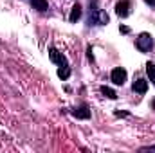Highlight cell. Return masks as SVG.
<instances>
[{
	"mask_svg": "<svg viewBox=\"0 0 155 153\" xmlns=\"http://www.w3.org/2000/svg\"><path fill=\"white\" fill-rule=\"evenodd\" d=\"M87 24L88 25H107L108 24V15H107V11H103V9H90V15H88V18H87Z\"/></svg>",
	"mask_w": 155,
	"mask_h": 153,
	"instance_id": "6da1fadb",
	"label": "cell"
},
{
	"mask_svg": "<svg viewBox=\"0 0 155 153\" xmlns=\"http://www.w3.org/2000/svg\"><path fill=\"white\" fill-rule=\"evenodd\" d=\"M135 45H137V49H139L141 52L152 50V47H153V38H152V34H150V33H141V34L137 36Z\"/></svg>",
	"mask_w": 155,
	"mask_h": 153,
	"instance_id": "7a4b0ae2",
	"label": "cell"
},
{
	"mask_svg": "<svg viewBox=\"0 0 155 153\" xmlns=\"http://www.w3.org/2000/svg\"><path fill=\"white\" fill-rule=\"evenodd\" d=\"M110 79H112V83H114V85L123 86V85L126 83V70H124V69H121V67H116V69L110 72Z\"/></svg>",
	"mask_w": 155,
	"mask_h": 153,
	"instance_id": "3957f363",
	"label": "cell"
},
{
	"mask_svg": "<svg viewBox=\"0 0 155 153\" xmlns=\"http://www.w3.org/2000/svg\"><path fill=\"white\" fill-rule=\"evenodd\" d=\"M130 9H132V2L130 0H119L116 4V15L119 18H126L130 15Z\"/></svg>",
	"mask_w": 155,
	"mask_h": 153,
	"instance_id": "277c9868",
	"label": "cell"
},
{
	"mask_svg": "<svg viewBox=\"0 0 155 153\" xmlns=\"http://www.w3.org/2000/svg\"><path fill=\"white\" fill-rule=\"evenodd\" d=\"M49 58H51V61L52 63H56V65H67V58L63 56V52H60L58 49H54V47H51L49 49Z\"/></svg>",
	"mask_w": 155,
	"mask_h": 153,
	"instance_id": "5b68a950",
	"label": "cell"
},
{
	"mask_svg": "<svg viewBox=\"0 0 155 153\" xmlns=\"http://www.w3.org/2000/svg\"><path fill=\"white\" fill-rule=\"evenodd\" d=\"M132 90H134V92H137V94H146V90H148V81H146V79H143V77L135 79V81H134V85H132Z\"/></svg>",
	"mask_w": 155,
	"mask_h": 153,
	"instance_id": "8992f818",
	"label": "cell"
},
{
	"mask_svg": "<svg viewBox=\"0 0 155 153\" xmlns=\"http://www.w3.org/2000/svg\"><path fill=\"white\" fill-rule=\"evenodd\" d=\"M72 115L78 117V119H88V117H90V110H88L87 105H81V106L72 108Z\"/></svg>",
	"mask_w": 155,
	"mask_h": 153,
	"instance_id": "52a82bcc",
	"label": "cell"
},
{
	"mask_svg": "<svg viewBox=\"0 0 155 153\" xmlns=\"http://www.w3.org/2000/svg\"><path fill=\"white\" fill-rule=\"evenodd\" d=\"M79 18H81V5H79V4H74V7H72V11H71L69 20H71L72 24H76Z\"/></svg>",
	"mask_w": 155,
	"mask_h": 153,
	"instance_id": "ba28073f",
	"label": "cell"
},
{
	"mask_svg": "<svg viewBox=\"0 0 155 153\" xmlns=\"http://www.w3.org/2000/svg\"><path fill=\"white\" fill-rule=\"evenodd\" d=\"M31 4H33V7L40 11V13H45L47 9H49V4H47V0H31Z\"/></svg>",
	"mask_w": 155,
	"mask_h": 153,
	"instance_id": "9c48e42d",
	"label": "cell"
},
{
	"mask_svg": "<svg viewBox=\"0 0 155 153\" xmlns=\"http://www.w3.org/2000/svg\"><path fill=\"white\" fill-rule=\"evenodd\" d=\"M58 77L63 79V81L71 77V69H69V65H61V67L58 69Z\"/></svg>",
	"mask_w": 155,
	"mask_h": 153,
	"instance_id": "30bf717a",
	"label": "cell"
},
{
	"mask_svg": "<svg viewBox=\"0 0 155 153\" xmlns=\"http://www.w3.org/2000/svg\"><path fill=\"white\" fill-rule=\"evenodd\" d=\"M146 74L150 83H155V63H146Z\"/></svg>",
	"mask_w": 155,
	"mask_h": 153,
	"instance_id": "8fae6325",
	"label": "cell"
},
{
	"mask_svg": "<svg viewBox=\"0 0 155 153\" xmlns=\"http://www.w3.org/2000/svg\"><path fill=\"white\" fill-rule=\"evenodd\" d=\"M101 94H103L105 97H108V99H116L117 97V94L112 88H108V86H101Z\"/></svg>",
	"mask_w": 155,
	"mask_h": 153,
	"instance_id": "7c38bea8",
	"label": "cell"
},
{
	"mask_svg": "<svg viewBox=\"0 0 155 153\" xmlns=\"http://www.w3.org/2000/svg\"><path fill=\"white\" fill-rule=\"evenodd\" d=\"M141 151H155V144H152V146H144V148H141Z\"/></svg>",
	"mask_w": 155,
	"mask_h": 153,
	"instance_id": "4fadbf2b",
	"label": "cell"
},
{
	"mask_svg": "<svg viewBox=\"0 0 155 153\" xmlns=\"http://www.w3.org/2000/svg\"><path fill=\"white\" fill-rule=\"evenodd\" d=\"M119 31H121L123 34H128V33H130V27H126V25H121V27H119Z\"/></svg>",
	"mask_w": 155,
	"mask_h": 153,
	"instance_id": "5bb4252c",
	"label": "cell"
},
{
	"mask_svg": "<svg viewBox=\"0 0 155 153\" xmlns=\"http://www.w3.org/2000/svg\"><path fill=\"white\" fill-rule=\"evenodd\" d=\"M87 56H88V60H90V61H94V54H92V47H88V49H87Z\"/></svg>",
	"mask_w": 155,
	"mask_h": 153,
	"instance_id": "9a60e30c",
	"label": "cell"
},
{
	"mask_svg": "<svg viewBox=\"0 0 155 153\" xmlns=\"http://www.w3.org/2000/svg\"><path fill=\"white\" fill-rule=\"evenodd\" d=\"M148 5H152V7H155V0H144Z\"/></svg>",
	"mask_w": 155,
	"mask_h": 153,
	"instance_id": "2e32d148",
	"label": "cell"
},
{
	"mask_svg": "<svg viewBox=\"0 0 155 153\" xmlns=\"http://www.w3.org/2000/svg\"><path fill=\"white\" fill-rule=\"evenodd\" d=\"M152 108H153V110H155V99H153V101H152Z\"/></svg>",
	"mask_w": 155,
	"mask_h": 153,
	"instance_id": "e0dca14e",
	"label": "cell"
}]
</instances>
